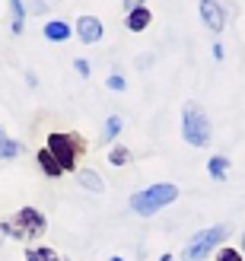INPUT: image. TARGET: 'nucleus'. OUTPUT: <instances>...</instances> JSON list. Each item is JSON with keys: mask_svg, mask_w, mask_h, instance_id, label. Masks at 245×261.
<instances>
[{"mask_svg": "<svg viewBox=\"0 0 245 261\" xmlns=\"http://www.w3.org/2000/svg\"><path fill=\"white\" fill-rule=\"evenodd\" d=\"M48 229V220L42 211H35V207H22V211H16L7 223H0V232H7L10 239H38L42 232Z\"/></svg>", "mask_w": 245, "mask_h": 261, "instance_id": "1", "label": "nucleus"}, {"mask_svg": "<svg viewBox=\"0 0 245 261\" xmlns=\"http://www.w3.org/2000/svg\"><path fill=\"white\" fill-rule=\"evenodd\" d=\"M172 201H178V188L172 181H159V185H150L144 191L131 194V211L140 217H150V214L162 211V207H169Z\"/></svg>", "mask_w": 245, "mask_h": 261, "instance_id": "2", "label": "nucleus"}, {"mask_svg": "<svg viewBox=\"0 0 245 261\" xmlns=\"http://www.w3.org/2000/svg\"><path fill=\"white\" fill-rule=\"evenodd\" d=\"M182 137L191 147H207L210 143V118L204 115L198 102H185L182 106Z\"/></svg>", "mask_w": 245, "mask_h": 261, "instance_id": "3", "label": "nucleus"}, {"mask_svg": "<svg viewBox=\"0 0 245 261\" xmlns=\"http://www.w3.org/2000/svg\"><path fill=\"white\" fill-rule=\"evenodd\" d=\"M80 150H83V143L76 134H61V130L48 134V153L58 160V166L64 172H76V156H80Z\"/></svg>", "mask_w": 245, "mask_h": 261, "instance_id": "4", "label": "nucleus"}, {"mask_svg": "<svg viewBox=\"0 0 245 261\" xmlns=\"http://www.w3.org/2000/svg\"><path fill=\"white\" fill-rule=\"evenodd\" d=\"M229 236V229L226 226H210V229H201V232H195V236H191V242L185 245V261H204L207 258L216 245H220L223 239Z\"/></svg>", "mask_w": 245, "mask_h": 261, "instance_id": "5", "label": "nucleus"}, {"mask_svg": "<svg viewBox=\"0 0 245 261\" xmlns=\"http://www.w3.org/2000/svg\"><path fill=\"white\" fill-rule=\"evenodd\" d=\"M201 19L213 35H220L223 25H226V13H223V7L216 4V0H201Z\"/></svg>", "mask_w": 245, "mask_h": 261, "instance_id": "6", "label": "nucleus"}, {"mask_svg": "<svg viewBox=\"0 0 245 261\" xmlns=\"http://www.w3.org/2000/svg\"><path fill=\"white\" fill-rule=\"evenodd\" d=\"M76 35H80V42L96 45L99 38L105 35V29H102V22L96 16H80V19H76Z\"/></svg>", "mask_w": 245, "mask_h": 261, "instance_id": "7", "label": "nucleus"}, {"mask_svg": "<svg viewBox=\"0 0 245 261\" xmlns=\"http://www.w3.org/2000/svg\"><path fill=\"white\" fill-rule=\"evenodd\" d=\"M150 19H153V10L137 7V10L127 13V29H131V32H144L147 25H150Z\"/></svg>", "mask_w": 245, "mask_h": 261, "instance_id": "8", "label": "nucleus"}, {"mask_svg": "<svg viewBox=\"0 0 245 261\" xmlns=\"http://www.w3.org/2000/svg\"><path fill=\"white\" fill-rule=\"evenodd\" d=\"M76 181H80L86 191H96V194L105 191V181H102V175L93 172V169H80V172H76Z\"/></svg>", "mask_w": 245, "mask_h": 261, "instance_id": "9", "label": "nucleus"}, {"mask_svg": "<svg viewBox=\"0 0 245 261\" xmlns=\"http://www.w3.org/2000/svg\"><path fill=\"white\" fill-rule=\"evenodd\" d=\"M38 166H42V172L45 175H51V178H58V175H64V169L58 166V160L48 153V147L45 150H38Z\"/></svg>", "mask_w": 245, "mask_h": 261, "instance_id": "10", "label": "nucleus"}, {"mask_svg": "<svg viewBox=\"0 0 245 261\" xmlns=\"http://www.w3.org/2000/svg\"><path fill=\"white\" fill-rule=\"evenodd\" d=\"M45 38H48V42H67V38H70V25L67 22H48L45 25Z\"/></svg>", "mask_w": 245, "mask_h": 261, "instance_id": "11", "label": "nucleus"}, {"mask_svg": "<svg viewBox=\"0 0 245 261\" xmlns=\"http://www.w3.org/2000/svg\"><path fill=\"white\" fill-rule=\"evenodd\" d=\"M207 172H210V178L223 181V178L229 175V160H226V156H210V163H207Z\"/></svg>", "mask_w": 245, "mask_h": 261, "instance_id": "12", "label": "nucleus"}, {"mask_svg": "<svg viewBox=\"0 0 245 261\" xmlns=\"http://www.w3.org/2000/svg\"><path fill=\"white\" fill-rule=\"evenodd\" d=\"M19 153H22V143L10 140L4 130H0V160H13V156H19Z\"/></svg>", "mask_w": 245, "mask_h": 261, "instance_id": "13", "label": "nucleus"}, {"mask_svg": "<svg viewBox=\"0 0 245 261\" xmlns=\"http://www.w3.org/2000/svg\"><path fill=\"white\" fill-rule=\"evenodd\" d=\"M118 130H121V118L118 115H108L105 127H102V143H112L115 137H118Z\"/></svg>", "mask_w": 245, "mask_h": 261, "instance_id": "14", "label": "nucleus"}, {"mask_svg": "<svg viewBox=\"0 0 245 261\" xmlns=\"http://www.w3.org/2000/svg\"><path fill=\"white\" fill-rule=\"evenodd\" d=\"M25 261H58V255L48 249V245H38V249L25 252Z\"/></svg>", "mask_w": 245, "mask_h": 261, "instance_id": "15", "label": "nucleus"}, {"mask_svg": "<svg viewBox=\"0 0 245 261\" xmlns=\"http://www.w3.org/2000/svg\"><path fill=\"white\" fill-rule=\"evenodd\" d=\"M108 163L112 166H127V163H131V150H127V147H112V153H108Z\"/></svg>", "mask_w": 245, "mask_h": 261, "instance_id": "16", "label": "nucleus"}, {"mask_svg": "<svg viewBox=\"0 0 245 261\" xmlns=\"http://www.w3.org/2000/svg\"><path fill=\"white\" fill-rule=\"evenodd\" d=\"M10 10H13V32H22V16H25V10H22V0H10Z\"/></svg>", "mask_w": 245, "mask_h": 261, "instance_id": "17", "label": "nucleus"}, {"mask_svg": "<svg viewBox=\"0 0 245 261\" xmlns=\"http://www.w3.org/2000/svg\"><path fill=\"white\" fill-rule=\"evenodd\" d=\"M22 7H25V10H29V13H32V16H45V13L51 10V7L45 4V0H22Z\"/></svg>", "mask_w": 245, "mask_h": 261, "instance_id": "18", "label": "nucleus"}, {"mask_svg": "<svg viewBox=\"0 0 245 261\" xmlns=\"http://www.w3.org/2000/svg\"><path fill=\"white\" fill-rule=\"evenodd\" d=\"M216 261H245L239 249H229V245H223L220 252H216Z\"/></svg>", "mask_w": 245, "mask_h": 261, "instance_id": "19", "label": "nucleus"}, {"mask_svg": "<svg viewBox=\"0 0 245 261\" xmlns=\"http://www.w3.org/2000/svg\"><path fill=\"white\" fill-rule=\"evenodd\" d=\"M108 89H115V93H121V89H124V76H118V73H115V76H108Z\"/></svg>", "mask_w": 245, "mask_h": 261, "instance_id": "20", "label": "nucleus"}, {"mask_svg": "<svg viewBox=\"0 0 245 261\" xmlns=\"http://www.w3.org/2000/svg\"><path fill=\"white\" fill-rule=\"evenodd\" d=\"M73 67H76V73H80V76H89V64H86L83 58H76V61H73Z\"/></svg>", "mask_w": 245, "mask_h": 261, "instance_id": "21", "label": "nucleus"}, {"mask_svg": "<svg viewBox=\"0 0 245 261\" xmlns=\"http://www.w3.org/2000/svg\"><path fill=\"white\" fill-rule=\"evenodd\" d=\"M137 7H144V0H124V10H127V13L137 10Z\"/></svg>", "mask_w": 245, "mask_h": 261, "instance_id": "22", "label": "nucleus"}, {"mask_svg": "<svg viewBox=\"0 0 245 261\" xmlns=\"http://www.w3.org/2000/svg\"><path fill=\"white\" fill-rule=\"evenodd\" d=\"M242 258H245V232H242Z\"/></svg>", "mask_w": 245, "mask_h": 261, "instance_id": "23", "label": "nucleus"}, {"mask_svg": "<svg viewBox=\"0 0 245 261\" xmlns=\"http://www.w3.org/2000/svg\"><path fill=\"white\" fill-rule=\"evenodd\" d=\"M159 261H172V255H162V258H159Z\"/></svg>", "mask_w": 245, "mask_h": 261, "instance_id": "24", "label": "nucleus"}, {"mask_svg": "<svg viewBox=\"0 0 245 261\" xmlns=\"http://www.w3.org/2000/svg\"><path fill=\"white\" fill-rule=\"evenodd\" d=\"M112 261H124V258H118V255H115V258H112Z\"/></svg>", "mask_w": 245, "mask_h": 261, "instance_id": "25", "label": "nucleus"}]
</instances>
